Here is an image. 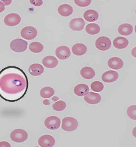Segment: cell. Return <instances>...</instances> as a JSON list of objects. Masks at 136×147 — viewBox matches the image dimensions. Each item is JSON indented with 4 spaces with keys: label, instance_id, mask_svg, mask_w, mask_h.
Listing matches in <instances>:
<instances>
[{
    "label": "cell",
    "instance_id": "1",
    "mask_svg": "<svg viewBox=\"0 0 136 147\" xmlns=\"http://www.w3.org/2000/svg\"><path fill=\"white\" fill-rule=\"evenodd\" d=\"M28 88V77L20 68L10 66L0 72V96L9 102L21 100Z\"/></svg>",
    "mask_w": 136,
    "mask_h": 147
},
{
    "label": "cell",
    "instance_id": "2",
    "mask_svg": "<svg viewBox=\"0 0 136 147\" xmlns=\"http://www.w3.org/2000/svg\"><path fill=\"white\" fill-rule=\"evenodd\" d=\"M11 140L15 143H23L28 139L27 132L22 129H16L13 131L10 135Z\"/></svg>",
    "mask_w": 136,
    "mask_h": 147
},
{
    "label": "cell",
    "instance_id": "3",
    "mask_svg": "<svg viewBox=\"0 0 136 147\" xmlns=\"http://www.w3.org/2000/svg\"><path fill=\"white\" fill-rule=\"evenodd\" d=\"M78 126L77 120L72 117H66L63 119L61 128L67 132H71L75 130Z\"/></svg>",
    "mask_w": 136,
    "mask_h": 147
},
{
    "label": "cell",
    "instance_id": "4",
    "mask_svg": "<svg viewBox=\"0 0 136 147\" xmlns=\"http://www.w3.org/2000/svg\"><path fill=\"white\" fill-rule=\"evenodd\" d=\"M10 48L15 52H23L25 51L28 48V42L21 38H17L10 42Z\"/></svg>",
    "mask_w": 136,
    "mask_h": 147
},
{
    "label": "cell",
    "instance_id": "5",
    "mask_svg": "<svg viewBox=\"0 0 136 147\" xmlns=\"http://www.w3.org/2000/svg\"><path fill=\"white\" fill-rule=\"evenodd\" d=\"M95 45L97 49L98 50L101 51H106L110 49L112 45V42L108 37L102 36L96 40Z\"/></svg>",
    "mask_w": 136,
    "mask_h": 147
},
{
    "label": "cell",
    "instance_id": "6",
    "mask_svg": "<svg viewBox=\"0 0 136 147\" xmlns=\"http://www.w3.org/2000/svg\"><path fill=\"white\" fill-rule=\"evenodd\" d=\"M44 124L48 129L50 130H56L60 128L61 125V120L57 116H51L48 117L45 120Z\"/></svg>",
    "mask_w": 136,
    "mask_h": 147
},
{
    "label": "cell",
    "instance_id": "7",
    "mask_svg": "<svg viewBox=\"0 0 136 147\" xmlns=\"http://www.w3.org/2000/svg\"><path fill=\"white\" fill-rule=\"evenodd\" d=\"M37 35V30L33 26H26L21 31V36L23 38L31 40L35 38Z\"/></svg>",
    "mask_w": 136,
    "mask_h": 147
},
{
    "label": "cell",
    "instance_id": "8",
    "mask_svg": "<svg viewBox=\"0 0 136 147\" xmlns=\"http://www.w3.org/2000/svg\"><path fill=\"white\" fill-rule=\"evenodd\" d=\"M21 17L16 13L7 14L4 18V23L9 26H14L18 25L21 22Z\"/></svg>",
    "mask_w": 136,
    "mask_h": 147
},
{
    "label": "cell",
    "instance_id": "9",
    "mask_svg": "<svg viewBox=\"0 0 136 147\" xmlns=\"http://www.w3.org/2000/svg\"><path fill=\"white\" fill-rule=\"evenodd\" d=\"M55 138L49 135H45L41 136L38 141L40 146L42 147H52L55 144Z\"/></svg>",
    "mask_w": 136,
    "mask_h": 147
},
{
    "label": "cell",
    "instance_id": "10",
    "mask_svg": "<svg viewBox=\"0 0 136 147\" xmlns=\"http://www.w3.org/2000/svg\"><path fill=\"white\" fill-rule=\"evenodd\" d=\"M85 25V21L81 18H75L72 19L69 22L70 28L74 31L82 30L84 28Z\"/></svg>",
    "mask_w": 136,
    "mask_h": 147
},
{
    "label": "cell",
    "instance_id": "11",
    "mask_svg": "<svg viewBox=\"0 0 136 147\" xmlns=\"http://www.w3.org/2000/svg\"><path fill=\"white\" fill-rule=\"evenodd\" d=\"M71 52L69 48L66 46H61L56 50V55L60 60H66L70 56Z\"/></svg>",
    "mask_w": 136,
    "mask_h": 147
},
{
    "label": "cell",
    "instance_id": "12",
    "mask_svg": "<svg viewBox=\"0 0 136 147\" xmlns=\"http://www.w3.org/2000/svg\"><path fill=\"white\" fill-rule=\"evenodd\" d=\"M101 78L106 83L113 82L118 78V74L114 71H108L102 74Z\"/></svg>",
    "mask_w": 136,
    "mask_h": 147
},
{
    "label": "cell",
    "instance_id": "13",
    "mask_svg": "<svg viewBox=\"0 0 136 147\" xmlns=\"http://www.w3.org/2000/svg\"><path fill=\"white\" fill-rule=\"evenodd\" d=\"M85 101L90 104H97L101 100V96L97 93L89 92L84 96Z\"/></svg>",
    "mask_w": 136,
    "mask_h": 147
},
{
    "label": "cell",
    "instance_id": "14",
    "mask_svg": "<svg viewBox=\"0 0 136 147\" xmlns=\"http://www.w3.org/2000/svg\"><path fill=\"white\" fill-rule=\"evenodd\" d=\"M108 65L112 69L118 70L121 69L124 66L123 61L117 57L110 58L108 62Z\"/></svg>",
    "mask_w": 136,
    "mask_h": 147
},
{
    "label": "cell",
    "instance_id": "15",
    "mask_svg": "<svg viewBox=\"0 0 136 147\" xmlns=\"http://www.w3.org/2000/svg\"><path fill=\"white\" fill-rule=\"evenodd\" d=\"M89 92V86L85 84H79L74 88V93L75 95L82 97L85 96Z\"/></svg>",
    "mask_w": 136,
    "mask_h": 147
},
{
    "label": "cell",
    "instance_id": "16",
    "mask_svg": "<svg viewBox=\"0 0 136 147\" xmlns=\"http://www.w3.org/2000/svg\"><path fill=\"white\" fill-rule=\"evenodd\" d=\"M42 64L48 68H54L58 65L59 61L57 59L52 56H48L45 57L42 61Z\"/></svg>",
    "mask_w": 136,
    "mask_h": 147
},
{
    "label": "cell",
    "instance_id": "17",
    "mask_svg": "<svg viewBox=\"0 0 136 147\" xmlns=\"http://www.w3.org/2000/svg\"><path fill=\"white\" fill-rule=\"evenodd\" d=\"M113 44L114 47L119 49H123L126 48L129 44L128 40L123 37H117L114 39L113 41Z\"/></svg>",
    "mask_w": 136,
    "mask_h": 147
},
{
    "label": "cell",
    "instance_id": "18",
    "mask_svg": "<svg viewBox=\"0 0 136 147\" xmlns=\"http://www.w3.org/2000/svg\"><path fill=\"white\" fill-rule=\"evenodd\" d=\"M71 51L75 56H82L86 53L87 47L83 44L78 43L72 47Z\"/></svg>",
    "mask_w": 136,
    "mask_h": 147
},
{
    "label": "cell",
    "instance_id": "19",
    "mask_svg": "<svg viewBox=\"0 0 136 147\" xmlns=\"http://www.w3.org/2000/svg\"><path fill=\"white\" fill-rule=\"evenodd\" d=\"M98 13L94 10L89 9L83 13V18L88 22H93L96 21L98 18Z\"/></svg>",
    "mask_w": 136,
    "mask_h": 147
},
{
    "label": "cell",
    "instance_id": "20",
    "mask_svg": "<svg viewBox=\"0 0 136 147\" xmlns=\"http://www.w3.org/2000/svg\"><path fill=\"white\" fill-rule=\"evenodd\" d=\"M118 33L123 36H129L133 33V26L129 24H123L119 26L118 28Z\"/></svg>",
    "mask_w": 136,
    "mask_h": 147
},
{
    "label": "cell",
    "instance_id": "21",
    "mask_svg": "<svg viewBox=\"0 0 136 147\" xmlns=\"http://www.w3.org/2000/svg\"><path fill=\"white\" fill-rule=\"evenodd\" d=\"M44 68L40 64H33L29 68V72L33 76H38L43 74Z\"/></svg>",
    "mask_w": 136,
    "mask_h": 147
},
{
    "label": "cell",
    "instance_id": "22",
    "mask_svg": "<svg viewBox=\"0 0 136 147\" xmlns=\"http://www.w3.org/2000/svg\"><path fill=\"white\" fill-rule=\"evenodd\" d=\"M80 74L83 78L90 80L95 76L96 73L92 68L89 67H85L81 69Z\"/></svg>",
    "mask_w": 136,
    "mask_h": 147
},
{
    "label": "cell",
    "instance_id": "23",
    "mask_svg": "<svg viewBox=\"0 0 136 147\" xmlns=\"http://www.w3.org/2000/svg\"><path fill=\"white\" fill-rule=\"evenodd\" d=\"M73 7L68 4H63L58 7V12L60 15L64 17H68L72 14Z\"/></svg>",
    "mask_w": 136,
    "mask_h": 147
},
{
    "label": "cell",
    "instance_id": "24",
    "mask_svg": "<svg viewBox=\"0 0 136 147\" xmlns=\"http://www.w3.org/2000/svg\"><path fill=\"white\" fill-rule=\"evenodd\" d=\"M85 30L87 33L91 35H95L100 33V26L94 23H92L87 25L85 27Z\"/></svg>",
    "mask_w": 136,
    "mask_h": 147
},
{
    "label": "cell",
    "instance_id": "25",
    "mask_svg": "<svg viewBox=\"0 0 136 147\" xmlns=\"http://www.w3.org/2000/svg\"><path fill=\"white\" fill-rule=\"evenodd\" d=\"M55 94V90L50 86H45L40 90V96L44 98H48L52 97Z\"/></svg>",
    "mask_w": 136,
    "mask_h": 147
},
{
    "label": "cell",
    "instance_id": "26",
    "mask_svg": "<svg viewBox=\"0 0 136 147\" xmlns=\"http://www.w3.org/2000/svg\"><path fill=\"white\" fill-rule=\"evenodd\" d=\"M29 49L33 53H38L43 51L44 46L39 42H33L29 44Z\"/></svg>",
    "mask_w": 136,
    "mask_h": 147
},
{
    "label": "cell",
    "instance_id": "27",
    "mask_svg": "<svg viewBox=\"0 0 136 147\" xmlns=\"http://www.w3.org/2000/svg\"><path fill=\"white\" fill-rule=\"evenodd\" d=\"M90 87L92 90L95 92H100L104 88V86L103 84L100 81H98L93 82L90 85Z\"/></svg>",
    "mask_w": 136,
    "mask_h": 147
},
{
    "label": "cell",
    "instance_id": "28",
    "mask_svg": "<svg viewBox=\"0 0 136 147\" xmlns=\"http://www.w3.org/2000/svg\"><path fill=\"white\" fill-rule=\"evenodd\" d=\"M66 103L63 100H58L53 105V109L56 111H62L65 109Z\"/></svg>",
    "mask_w": 136,
    "mask_h": 147
},
{
    "label": "cell",
    "instance_id": "29",
    "mask_svg": "<svg viewBox=\"0 0 136 147\" xmlns=\"http://www.w3.org/2000/svg\"><path fill=\"white\" fill-rule=\"evenodd\" d=\"M127 113L128 116L132 120H136V106L132 105L130 106L127 111Z\"/></svg>",
    "mask_w": 136,
    "mask_h": 147
},
{
    "label": "cell",
    "instance_id": "30",
    "mask_svg": "<svg viewBox=\"0 0 136 147\" xmlns=\"http://www.w3.org/2000/svg\"><path fill=\"white\" fill-rule=\"evenodd\" d=\"M74 3L78 6L80 7H86L89 6L91 2V0H84V1H81V0H74Z\"/></svg>",
    "mask_w": 136,
    "mask_h": 147
},
{
    "label": "cell",
    "instance_id": "31",
    "mask_svg": "<svg viewBox=\"0 0 136 147\" xmlns=\"http://www.w3.org/2000/svg\"><path fill=\"white\" fill-rule=\"evenodd\" d=\"M30 2L36 6H40L43 3L42 1L39 0V1H34V0H30Z\"/></svg>",
    "mask_w": 136,
    "mask_h": 147
},
{
    "label": "cell",
    "instance_id": "32",
    "mask_svg": "<svg viewBox=\"0 0 136 147\" xmlns=\"http://www.w3.org/2000/svg\"><path fill=\"white\" fill-rule=\"evenodd\" d=\"M10 144L6 142H0V147H10Z\"/></svg>",
    "mask_w": 136,
    "mask_h": 147
},
{
    "label": "cell",
    "instance_id": "33",
    "mask_svg": "<svg viewBox=\"0 0 136 147\" xmlns=\"http://www.w3.org/2000/svg\"><path fill=\"white\" fill-rule=\"evenodd\" d=\"M4 10H5V5L2 1H0V13H2V11H3Z\"/></svg>",
    "mask_w": 136,
    "mask_h": 147
},
{
    "label": "cell",
    "instance_id": "34",
    "mask_svg": "<svg viewBox=\"0 0 136 147\" xmlns=\"http://www.w3.org/2000/svg\"><path fill=\"white\" fill-rule=\"evenodd\" d=\"M2 2L4 3L5 6H6V5H10L11 3V0H9V1H2Z\"/></svg>",
    "mask_w": 136,
    "mask_h": 147
},
{
    "label": "cell",
    "instance_id": "35",
    "mask_svg": "<svg viewBox=\"0 0 136 147\" xmlns=\"http://www.w3.org/2000/svg\"><path fill=\"white\" fill-rule=\"evenodd\" d=\"M43 104H44V105H50V102H49V101L48 100H44V101H43Z\"/></svg>",
    "mask_w": 136,
    "mask_h": 147
},
{
    "label": "cell",
    "instance_id": "36",
    "mask_svg": "<svg viewBox=\"0 0 136 147\" xmlns=\"http://www.w3.org/2000/svg\"><path fill=\"white\" fill-rule=\"evenodd\" d=\"M52 100L54 101H57L59 100V98L57 97V96H54V97H52Z\"/></svg>",
    "mask_w": 136,
    "mask_h": 147
}]
</instances>
